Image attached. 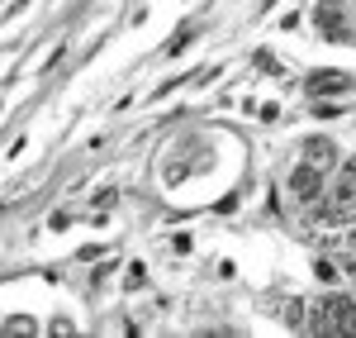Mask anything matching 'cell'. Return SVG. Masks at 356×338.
I'll return each mask as SVG.
<instances>
[{"mask_svg":"<svg viewBox=\"0 0 356 338\" xmlns=\"http://www.w3.org/2000/svg\"><path fill=\"white\" fill-rule=\"evenodd\" d=\"M304 158H314V162H323L328 171H337V148L328 139H309L304 143Z\"/></svg>","mask_w":356,"mask_h":338,"instance_id":"obj_6","label":"cell"},{"mask_svg":"<svg viewBox=\"0 0 356 338\" xmlns=\"http://www.w3.org/2000/svg\"><path fill=\"white\" fill-rule=\"evenodd\" d=\"M332 171L323 167V162H314V158H304L295 162V171H290V196L300 200V205H314V200H323V191H328Z\"/></svg>","mask_w":356,"mask_h":338,"instance_id":"obj_3","label":"cell"},{"mask_svg":"<svg viewBox=\"0 0 356 338\" xmlns=\"http://www.w3.org/2000/svg\"><path fill=\"white\" fill-rule=\"evenodd\" d=\"M314 272H318V277H323V282H337V267H332V262H314Z\"/></svg>","mask_w":356,"mask_h":338,"instance_id":"obj_7","label":"cell"},{"mask_svg":"<svg viewBox=\"0 0 356 338\" xmlns=\"http://www.w3.org/2000/svg\"><path fill=\"white\" fill-rule=\"evenodd\" d=\"M309 329L314 334H356V300L352 295H323L309 305Z\"/></svg>","mask_w":356,"mask_h":338,"instance_id":"obj_2","label":"cell"},{"mask_svg":"<svg viewBox=\"0 0 356 338\" xmlns=\"http://www.w3.org/2000/svg\"><path fill=\"white\" fill-rule=\"evenodd\" d=\"M323 220H356V158L337 162L328 191H323Z\"/></svg>","mask_w":356,"mask_h":338,"instance_id":"obj_1","label":"cell"},{"mask_svg":"<svg viewBox=\"0 0 356 338\" xmlns=\"http://www.w3.org/2000/svg\"><path fill=\"white\" fill-rule=\"evenodd\" d=\"M309 95H347V91H352V72H314V77H309Z\"/></svg>","mask_w":356,"mask_h":338,"instance_id":"obj_5","label":"cell"},{"mask_svg":"<svg viewBox=\"0 0 356 338\" xmlns=\"http://www.w3.org/2000/svg\"><path fill=\"white\" fill-rule=\"evenodd\" d=\"M352 0H318V10H314V24H318V33L323 38H352L356 29H352V10H347Z\"/></svg>","mask_w":356,"mask_h":338,"instance_id":"obj_4","label":"cell"}]
</instances>
